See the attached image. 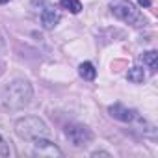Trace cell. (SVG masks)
Returning <instances> with one entry per match:
<instances>
[{
    "label": "cell",
    "instance_id": "7c38bea8",
    "mask_svg": "<svg viewBox=\"0 0 158 158\" xmlns=\"http://www.w3.org/2000/svg\"><path fill=\"white\" fill-rule=\"evenodd\" d=\"M2 156H10V147L4 141V138L0 136V158H2Z\"/></svg>",
    "mask_w": 158,
    "mask_h": 158
},
{
    "label": "cell",
    "instance_id": "4fadbf2b",
    "mask_svg": "<svg viewBox=\"0 0 158 158\" xmlns=\"http://www.w3.org/2000/svg\"><path fill=\"white\" fill-rule=\"evenodd\" d=\"M93 156H110V154H108V152H102V151H95Z\"/></svg>",
    "mask_w": 158,
    "mask_h": 158
},
{
    "label": "cell",
    "instance_id": "5b68a950",
    "mask_svg": "<svg viewBox=\"0 0 158 158\" xmlns=\"http://www.w3.org/2000/svg\"><path fill=\"white\" fill-rule=\"evenodd\" d=\"M34 147H35V154H39V156H61L63 152L52 143V141H48L47 138H37V139H34Z\"/></svg>",
    "mask_w": 158,
    "mask_h": 158
},
{
    "label": "cell",
    "instance_id": "6da1fadb",
    "mask_svg": "<svg viewBox=\"0 0 158 158\" xmlns=\"http://www.w3.org/2000/svg\"><path fill=\"white\" fill-rule=\"evenodd\" d=\"M32 97H34V88L24 78L11 80L2 89V102L8 110H13V112L23 110L24 106H28Z\"/></svg>",
    "mask_w": 158,
    "mask_h": 158
},
{
    "label": "cell",
    "instance_id": "9c48e42d",
    "mask_svg": "<svg viewBox=\"0 0 158 158\" xmlns=\"http://www.w3.org/2000/svg\"><path fill=\"white\" fill-rule=\"evenodd\" d=\"M78 74H80L84 80H93L97 76V69L93 67L91 61H84V63H80V67H78Z\"/></svg>",
    "mask_w": 158,
    "mask_h": 158
},
{
    "label": "cell",
    "instance_id": "52a82bcc",
    "mask_svg": "<svg viewBox=\"0 0 158 158\" xmlns=\"http://www.w3.org/2000/svg\"><path fill=\"white\" fill-rule=\"evenodd\" d=\"M39 19H41V24H43L45 30H52V28L60 23V13H58L52 6H47V8L41 11Z\"/></svg>",
    "mask_w": 158,
    "mask_h": 158
},
{
    "label": "cell",
    "instance_id": "277c9868",
    "mask_svg": "<svg viewBox=\"0 0 158 158\" xmlns=\"http://www.w3.org/2000/svg\"><path fill=\"white\" fill-rule=\"evenodd\" d=\"M65 136L69 138V141L74 147H86L88 143H91L93 139V132L80 123H71L65 127Z\"/></svg>",
    "mask_w": 158,
    "mask_h": 158
},
{
    "label": "cell",
    "instance_id": "9a60e30c",
    "mask_svg": "<svg viewBox=\"0 0 158 158\" xmlns=\"http://www.w3.org/2000/svg\"><path fill=\"white\" fill-rule=\"evenodd\" d=\"M10 2V0H0V4H8Z\"/></svg>",
    "mask_w": 158,
    "mask_h": 158
},
{
    "label": "cell",
    "instance_id": "8992f818",
    "mask_svg": "<svg viewBox=\"0 0 158 158\" xmlns=\"http://www.w3.org/2000/svg\"><path fill=\"white\" fill-rule=\"evenodd\" d=\"M108 114H110L114 119L123 121V123H130V121L136 119V112L130 110V108H127V106H123V104H114V106H110V108H108Z\"/></svg>",
    "mask_w": 158,
    "mask_h": 158
},
{
    "label": "cell",
    "instance_id": "ba28073f",
    "mask_svg": "<svg viewBox=\"0 0 158 158\" xmlns=\"http://www.w3.org/2000/svg\"><path fill=\"white\" fill-rule=\"evenodd\" d=\"M141 61H143V65L149 67L151 73H156V69H158V52H156V50L143 52V54H141Z\"/></svg>",
    "mask_w": 158,
    "mask_h": 158
},
{
    "label": "cell",
    "instance_id": "5bb4252c",
    "mask_svg": "<svg viewBox=\"0 0 158 158\" xmlns=\"http://www.w3.org/2000/svg\"><path fill=\"white\" fill-rule=\"evenodd\" d=\"M139 6H151V0H138Z\"/></svg>",
    "mask_w": 158,
    "mask_h": 158
},
{
    "label": "cell",
    "instance_id": "8fae6325",
    "mask_svg": "<svg viewBox=\"0 0 158 158\" xmlns=\"http://www.w3.org/2000/svg\"><path fill=\"white\" fill-rule=\"evenodd\" d=\"M60 4L63 10L71 11V13H80L82 11V4L78 0H60Z\"/></svg>",
    "mask_w": 158,
    "mask_h": 158
},
{
    "label": "cell",
    "instance_id": "7a4b0ae2",
    "mask_svg": "<svg viewBox=\"0 0 158 158\" xmlns=\"http://www.w3.org/2000/svg\"><path fill=\"white\" fill-rule=\"evenodd\" d=\"M15 134L23 139L34 141L37 138H48L50 130L43 119H39L35 115H28V117H21L15 123Z\"/></svg>",
    "mask_w": 158,
    "mask_h": 158
},
{
    "label": "cell",
    "instance_id": "3957f363",
    "mask_svg": "<svg viewBox=\"0 0 158 158\" xmlns=\"http://www.w3.org/2000/svg\"><path fill=\"white\" fill-rule=\"evenodd\" d=\"M112 13L119 21L127 23V24H138V23H141L139 10L132 2H128V0H117V2H114L112 4Z\"/></svg>",
    "mask_w": 158,
    "mask_h": 158
},
{
    "label": "cell",
    "instance_id": "30bf717a",
    "mask_svg": "<svg viewBox=\"0 0 158 158\" xmlns=\"http://www.w3.org/2000/svg\"><path fill=\"white\" fill-rule=\"evenodd\" d=\"M127 78H128V82H132V84H143L145 82V71L141 67H132V69H128Z\"/></svg>",
    "mask_w": 158,
    "mask_h": 158
}]
</instances>
